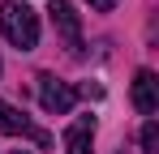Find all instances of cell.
Here are the masks:
<instances>
[{
	"instance_id": "obj_1",
	"label": "cell",
	"mask_w": 159,
	"mask_h": 154,
	"mask_svg": "<svg viewBox=\"0 0 159 154\" xmlns=\"http://www.w3.org/2000/svg\"><path fill=\"white\" fill-rule=\"evenodd\" d=\"M0 34L13 43V47L30 51L39 43V17H34V9L26 4H17V0H9V4H0Z\"/></svg>"
},
{
	"instance_id": "obj_2",
	"label": "cell",
	"mask_w": 159,
	"mask_h": 154,
	"mask_svg": "<svg viewBox=\"0 0 159 154\" xmlns=\"http://www.w3.org/2000/svg\"><path fill=\"white\" fill-rule=\"evenodd\" d=\"M39 103H43V111H52V116H69L73 103H78V90H73L69 81H60V77L43 73L39 77Z\"/></svg>"
},
{
	"instance_id": "obj_3",
	"label": "cell",
	"mask_w": 159,
	"mask_h": 154,
	"mask_svg": "<svg viewBox=\"0 0 159 154\" xmlns=\"http://www.w3.org/2000/svg\"><path fill=\"white\" fill-rule=\"evenodd\" d=\"M133 107L142 116H155L159 111V81H155L151 69H138L133 73Z\"/></svg>"
},
{
	"instance_id": "obj_4",
	"label": "cell",
	"mask_w": 159,
	"mask_h": 154,
	"mask_svg": "<svg viewBox=\"0 0 159 154\" xmlns=\"http://www.w3.org/2000/svg\"><path fill=\"white\" fill-rule=\"evenodd\" d=\"M0 133H4V137H17V133H22V137H34L39 146H48V133H34L30 120L13 107V103H4V99H0Z\"/></svg>"
},
{
	"instance_id": "obj_5",
	"label": "cell",
	"mask_w": 159,
	"mask_h": 154,
	"mask_svg": "<svg viewBox=\"0 0 159 154\" xmlns=\"http://www.w3.org/2000/svg\"><path fill=\"white\" fill-rule=\"evenodd\" d=\"M48 13H52V26L69 39V43H78V39H82V17H78V9H73L69 0H56Z\"/></svg>"
},
{
	"instance_id": "obj_6",
	"label": "cell",
	"mask_w": 159,
	"mask_h": 154,
	"mask_svg": "<svg viewBox=\"0 0 159 154\" xmlns=\"http://www.w3.org/2000/svg\"><path fill=\"white\" fill-rule=\"evenodd\" d=\"M90 141H95V120L90 116H82V120H73V124L65 128V150L69 154H95Z\"/></svg>"
},
{
	"instance_id": "obj_7",
	"label": "cell",
	"mask_w": 159,
	"mask_h": 154,
	"mask_svg": "<svg viewBox=\"0 0 159 154\" xmlns=\"http://www.w3.org/2000/svg\"><path fill=\"white\" fill-rule=\"evenodd\" d=\"M142 150H146V154L159 150V124H155V120H146V128H142Z\"/></svg>"
},
{
	"instance_id": "obj_8",
	"label": "cell",
	"mask_w": 159,
	"mask_h": 154,
	"mask_svg": "<svg viewBox=\"0 0 159 154\" xmlns=\"http://www.w3.org/2000/svg\"><path fill=\"white\" fill-rule=\"evenodd\" d=\"M86 4H90V9H99V13H112V9H116V0H86Z\"/></svg>"
},
{
	"instance_id": "obj_9",
	"label": "cell",
	"mask_w": 159,
	"mask_h": 154,
	"mask_svg": "<svg viewBox=\"0 0 159 154\" xmlns=\"http://www.w3.org/2000/svg\"><path fill=\"white\" fill-rule=\"evenodd\" d=\"M13 154H22V150H13Z\"/></svg>"
}]
</instances>
